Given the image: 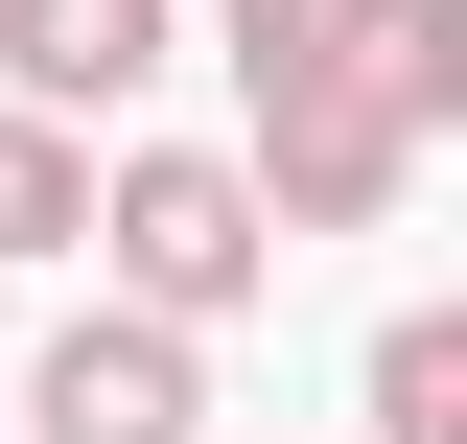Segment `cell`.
I'll return each mask as SVG.
<instances>
[{
	"mask_svg": "<svg viewBox=\"0 0 467 444\" xmlns=\"http://www.w3.org/2000/svg\"><path fill=\"white\" fill-rule=\"evenodd\" d=\"M187 421H211V328H164V304H94L24 375V444H187Z\"/></svg>",
	"mask_w": 467,
	"mask_h": 444,
	"instance_id": "obj_3",
	"label": "cell"
},
{
	"mask_svg": "<svg viewBox=\"0 0 467 444\" xmlns=\"http://www.w3.org/2000/svg\"><path fill=\"white\" fill-rule=\"evenodd\" d=\"M164 48H187L164 0H0V94H24V117H140Z\"/></svg>",
	"mask_w": 467,
	"mask_h": 444,
	"instance_id": "obj_4",
	"label": "cell"
},
{
	"mask_svg": "<svg viewBox=\"0 0 467 444\" xmlns=\"http://www.w3.org/2000/svg\"><path fill=\"white\" fill-rule=\"evenodd\" d=\"M374 444H467V328H444V304L374 328Z\"/></svg>",
	"mask_w": 467,
	"mask_h": 444,
	"instance_id": "obj_7",
	"label": "cell"
},
{
	"mask_svg": "<svg viewBox=\"0 0 467 444\" xmlns=\"http://www.w3.org/2000/svg\"><path fill=\"white\" fill-rule=\"evenodd\" d=\"M234 187H257V234H374V211L420 187V117L374 94V70H327V94H257Z\"/></svg>",
	"mask_w": 467,
	"mask_h": 444,
	"instance_id": "obj_2",
	"label": "cell"
},
{
	"mask_svg": "<svg viewBox=\"0 0 467 444\" xmlns=\"http://www.w3.org/2000/svg\"><path fill=\"white\" fill-rule=\"evenodd\" d=\"M70 234H94V258H117V304H164V328H234V304L281 280V234H257L234 141H117Z\"/></svg>",
	"mask_w": 467,
	"mask_h": 444,
	"instance_id": "obj_1",
	"label": "cell"
},
{
	"mask_svg": "<svg viewBox=\"0 0 467 444\" xmlns=\"http://www.w3.org/2000/svg\"><path fill=\"white\" fill-rule=\"evenodd\" d=\"M350 24H374V0H211V70H234V94H327Z\"/></svg>",
	"mask_w": 467,
	"mask_h": 444,
	"instance_id": "obj_5",
	"label": "cell"
},
{
	"mask_svg": "<svg viewBox=\"0 0 467 444\" xmlns=\"http://www.w3.org/2000/svg\"><path fill=\"white\" fill-rule=\"evenodd\" d=\"M70 211H94V141L0 94V258H70Z\"/></svg>",
	"mask_w": 467,
	"mask_h": 444,
	"instance_id": "obj_6",
	"label": "cell"
},
{
	"mask_svg": "<svg viewBox=\"0 0 467 444\" xmlns=\"http://www.w3.org/2000/svg\"><path fill=\"white\" fill-rule=\"evenodd\" d=\"M0 444H24V421H0Z\"/></svg>",
	"mask_w": 467,
	"mask_h": 444,
	"instance_id": "obj_8",
	"label": "cell"
}]
</instances>
